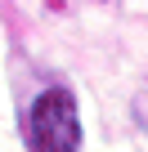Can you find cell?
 Here are the masks:
<instances>
[{
	"mask_svg": "<svg viewBox=\"0 0 148 152\" xmlns=\"http://www.w3.org/2000/svg\"><path fill=\"white\" fill-rule=\"evenodd\" d=\"M27 148L32 152H81V112L63 85H49L27 107Z\"/></svg>",
	"mask_w": 148,
	"mask_h": 152,
	"instance_id": "obj_1",
	"label": "cell"
}]
</instances>
